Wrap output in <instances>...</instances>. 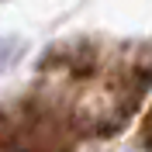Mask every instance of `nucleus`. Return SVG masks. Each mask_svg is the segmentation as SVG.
<instances>
[{"instance_id": "nucleus-1", "label": "nucleus", "mask_w": 152, "mask_h": 152, "mask_svg": "<svg viewBox=\"0 0 152 152\" xmlns=\"http://www.w3.org/2000/svg\"><path fill=\"white\" fill-rule=\"evenodd\" d=\"M145 142H149V149H152V114H149V121H145Z\"/></svg>"}]
</instances>
